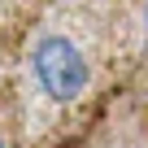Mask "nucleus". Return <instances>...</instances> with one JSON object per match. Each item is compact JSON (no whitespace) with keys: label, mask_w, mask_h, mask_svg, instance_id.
Masks as SVG:
<instances>
[{"label":"nucleus","mask_w":148,"mask_h":148,"mask_svg":"<svg viewBox=\"0 0 148 148\" xmlns=\"http://www.w3.org/2000/svg\"><path fill=\"white\" fill-rule=\"evenodd\" d=\"M31 70H35V83H39L52 100H61V105L79 100V96L87 92V83H92L87 57L79 52V44L65 39V35H44V39L35 44Z\"/></svg>","instance_id":"1"},{"label":"nucleus","mask_w":148,"mask_h":148,"mask_svg":"<svg viewBox=\"0 0 148 148\" xmlns=\"http://www.w3.org/2000/svg\"><path fill=\"white\" fill-rule=\"evenodd\" d=\"M0 148H5V139H0Z\"/></svg>","instance_id":"2"}]
</instances>
